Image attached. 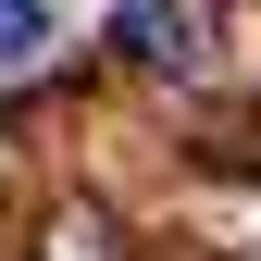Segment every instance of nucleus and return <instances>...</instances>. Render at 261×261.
<instances>
[{
	"mask_svg": "<svg viewBox=\"0 0 261 261\" xmlns=\"http://www.w3.org/2000/svg\"><path fill=\"white\" fill-rule=\"evenodd\" d=\"M124 50L137 62H187V13L174 0H124Z\"/></svg>",
	"mask_w": 261,
	"mask_h": 261,
	"instance_id": "f257e3e1",
	"label": "nucleus"
},
{
	"mask_svg": "<svg viewBox=\"0 0 261 261\" xmlns=\"http://www.w3.org/2000/svg\"><path fill=\"white\" fill-rule=\"evenodd\" d=\"M50 50V13H38V0H0V62H38Z\"/></svg>",
	"mask_w": 261,
	"mask_h": 261,
	"instance_id": "f03ea898",
	"label": "nucleus"
}]
</instances>
